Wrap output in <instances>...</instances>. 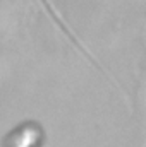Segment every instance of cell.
I'll return each instance as SVG.
<instances>
[{
    "label": "cell",
    "instance_id": "obj_1",
    "mask_svg": "<svg viewBox=\"0 0 146 147\" xmlns=\"http://www.w3.org/2000/svg\"><path fill=\"white\" fill-rule=\"evenodd\" d=\"M41 3H43V7H45V10L48 12V16H50V17L53 19V22H55V24H57V26H59V28H60V29L64 31V34H65V36H69V39L72 41L74 45H76V46H77V48H79V50H81L83 53H86V55L89 57V53H88V51H86V50L83 48V45H81V43H79V41L76 39V36H74L72 33H71V29H69V28H67V26L64 24V21L60 19V16H59V14H57V12L53 10V7H52V3H50V0H41ZM89 58H91V57H89Z\"/></svg>",
    "mask_w": 146,
    "mask_h": 147
}]
</instances>
